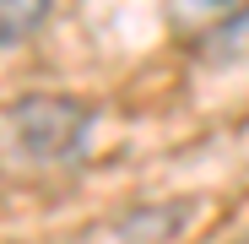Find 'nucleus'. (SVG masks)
I'll return each mask as SVG.
<instances>
[{
    "mask_svg": "<svg viewBox=\"0 0 249 244\" xmlns=\"http://www.w3.org/2000/svg\"><path fill=\"white\" fill-rule=\"evenodd\" d=\"M190 6H195V11H233L238 0H190Z\"/></svg>",
    "mask_w": 249,
    "mask_h": 244,
    "instance_id": "2",
    "label": "nucleus"
},
{
    "mask_svg": "<svg viewBox=\"0 0 249 244\" xmlns=\"http://www.w3.org/2000/svg\"><path fill=\"white\" fill-rule=\"evenodd\" d=\"M44 17H49V0H0V49L22 44Z\"/></svg>",
    "mask_w": 249,
    "mask_h": 244,
    "instance_id": "1",
    "label": "nucleus"
}]
</instances>
